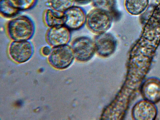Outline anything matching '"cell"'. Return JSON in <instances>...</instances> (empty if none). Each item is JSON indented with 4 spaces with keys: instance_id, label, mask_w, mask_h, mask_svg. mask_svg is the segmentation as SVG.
I'll return each mask as SVG.
<instances>
[{
    "instance_id": "ac0fdd59",
    "label": "cell",
    "mask_w": 160,
    "mask_h": 120,
    "mask_svg": "<svg viewBox=\"0 0 160 120\" xmlns=\"http://www.w3.org/2000/svg\"><path fill=\"white\" fill-rule=\"evenodd\" d=\"M75 2L80 3H86L91 1V0H75Z\"/></svg>"
},
{
    "instance_id": "7a4b0ae2",
    "label": "cell",
    "mask_w": 160,
    "mask_h": 120,
    "mask_svg": "<svg viewBox=\"0 0 160 120\" xmlns=\"http://www.w3.org/2000/svg\"><path fill=\"white\" fill-rule=\"evenodd\" d=\"M113 20L109 12L95 8L87 14L86 24L90 31L97 35L107 32Z\"/></svg>"
},
{
    "instance_id": "e0dca14e",
    "label": "cell",
    "mask_w": 160,
    "mask_h": 120,
    "mask_svg": "<svg viewBox=\"0 0 160 120\" xmlns=\"http://www.w3.org/2000/svg\"><path fill=\"white\" fill-rule=\"evenodd\" d=\"M52 49L48 46L43 47L42 50V54L45 56H48L51 51Z\"/></svg>"
},
{
    "instance_id": "3957f363",
    "label": "cell",
    "mask_w": 160,
    "mask_h": 120,
    "mask_svg": "<svg viewBox=\"0 0 160 120\" xmlns=\"http://www.w3.org/2000/svg\"><path fill=\"white\" fill-rule=\"evenodd\" d=\"M75 58L71 46L66 44L52 48L48 60L53 67L62 69L68 67Z\"/></svg>"
},
{
    "instance_id": "4fadbf2b",
    "label": "cell",
    "mask_w": 160,
    "mask_h": 120,
    "mask_svg": "<svg viewBox=\"0 0 160 120\" xmlns=\"http://www.w3.org/2000/svg\"><path fill=\"white\" fill-rule=\"evenodd\" d=\"M21 11L12 0H0V13L2 17H13Z\"/></svg>"
},
{
    "instance_id": "8fae6325",
    "label": "cell",
    "mask_w": 160,
    "mask_h": 120,
    "mask_svg": "<svg viewBox=\"0 0 160 120\" xmlns=\"http://www.w3.org/2000/svg\"><path fill=\"white\" fill-rule=\"evenodd\" d=\"M43 17L44 23L49 28L64 25L63 12L50 8L45 10Z\"/></svg>"
},
{
    "instance_id": "ba28073f",
    "label": "cell",
    "mask_w": 160,
    "mask_h": 120,
    "mask_svg": "<svg viewBox=\"0 0 160 120\" xmlns=\"http://www.w3.org/2000/svg\"><path fill=\"white\" fill-rule=\"evenodd\" d=\"M70 31L64 25L49 28L46 33V41L52 48L68 44L71 38Z\"/></svg>"
},
{
    "instance_id": "6da1fadb",
    "label": "cell",
    "mask_w": 160,
    "mask_h": 120,
    "mask_svg": "<svg viewBox=\"0 0 160 120\" xmlns=\"http://www.w3.org/2000/svg\"><path fill=\"white\" fill-rule=\"evenodd\" d=\"M7 34L12 41L29 40L35 32L33 21L26 15H21L9 20L6 27Z\"/></svg>"
},
{
    "instance_id": "277c9868",
    "label": "cell",
    "mask_w": 160,
    "mask_h": 120,
    "mask_svg": "<svg viewBox=\"0 0 160 120\" xmlns=\"http://www.w3.org/2000/svg\"><path fill=\"white\" fill-rule=\"evenodd\" d=\"M34 47L29 40L12 41L8 52L10 57L15 62L22 63L29 60L34 52Z\"/></svg>"
},
{
    "instance_id": "9c48e42d",
    "label": "cell",
    "mask_w": 160,
    "mask_h": 120,
    "mask_svg": "<svg viewBox=\"0 0 160 120\" xmlns=\"http://www.w3.org/2000/svg\"><path fill=\"white\" fill-rule=\"evenodd\" d=\"M157 114L155 104L144 99L137 102L132 110V118L135 120H154Z\"/></svg>"
},
{
    "instance_id": "9a60e30c",
    "label": "cell",
    "mask_w": 160,
    "mask_h": 120,
    "mask_svg": "<svg viewBox=\"0 0 160 120\" xmlns=\"http://www.w3.org/2000/svg\"><path fill=\"white\" fill-rule=\"evenodd\" d=\"M95 8L111 13L116 9V0H91Z\"/></svg>"
},
{
    "instance_id": "7c38bea8",
    "label": "cell",
    "mask_w": 160,
    "mask_h": 120,
    "mask_svg": "<svg viewBox=\"0 0 160 120\" xmlns=\"http://www.w3.org/2000/svg\"><path fill=\"white\" fill-rule=\"evenodd\" d=\"M149 0H125L124 6L127 11L132 15H138L147 8Z\"/></svg>"
},
{
    "instance_id": "2e32d148",
    "label": "cell",
    "mask_w": 160,
    "mask_h": 120,
    "mask_svg": "<svg viewBox=\"0 0 160 120\" xmlns=\"http://www.w3.org/2000/svg\"><path fill=\"white\" fill-rule=\"evenodd\" d=\"M21 11L29 10L34 7L37 0H12Z\"/></svg>"
},
{
    "instance_id": "5b68a950",
    "label": "cell",
    "mask_w": 160,
    "mask_h": 120,
    "mask_svg": "<svg viewBox=\"0 0 160 120\" xmlns=\"http://www.w3.org/2000/svg\"><path fill=\"white\" fill-rule=\"evenodd\" d=\"M71 46L75 58L81 61L89 60L96 52L93 40L87 36L76 38L72 42Z\"/></svg>"
},
{
    "instance_id": "5bb4252c",
    "label": "cell",
    "mask_w": 160,
    "mask_h": 120,
    "mask_svg": "<svg viewBox=\"0 0 160 120\" xmlns=\"http://www.w3.org/2000/svg\"><path fill=\"white\" fill-rule=\"evenodd\" d=\"M75 0H48L50 8L56 11L63 12L74 5Z\"/></svg>"
},
{
    "instance_id": "30bf717a",
    "label": "cell",
    "mask_w": 160,
    "mask_h": 120,
    "mask_svg": "<svg viewBox=\"0 0 160 120\" xmlns=\"http://www.w3.org/2000/svg\"><path fill=\"white\" fill-rule=\"evenodd\" d=\"M140 91L143 99L154 104L160 101V79L150 77L142 82Z\"/></svg>"
},
{
    "instance_id": "8992f818",
    "label": "cell",
    "mask_w": 160,
    "mask_h": 120,
    "mask_svg": "<svg viewBox=\"0 0 160 120\" xmlns=\"http://www.w3.org/2000/svg\"><path fill=\"white\" fill-rule=\"evenodd\" d=\"M64 25L70 30H76L86 24L87 14L80 7L73 6L63 12Z\"/></svg>"
},
{
    "instance_id": "52a82bcc",
    "label": "cell",
    "mask_w": 160,
    "mask_h": 120,
    "mask_svg": "<svg viewBox=\"0 0 160 120\" xmlns=\"http://www.w3.org/2000/svg\"><path fill=\"white\" fill-rule=\"evenodd\" d=\"M93 41L96 52L102 57L111 55L117 48V40L114 36L110 33L106 32L96 35Z\"/></svg>"
},
{
    "instance_id": "d6986e66",
    "label": "cell",
    "mask_w": 160,
    "mask_h": 120,
    "mask_svg": "<svg viewBox=\"0 0 160 120\" xmlns=\"http://www.w3.org/2000/svg\"><path fill=\"white\" fill-rule=\"evenodd\" d=\"M159 6H160V3L159 4V5H158Z\"/></svg>"
}]
</instances>
